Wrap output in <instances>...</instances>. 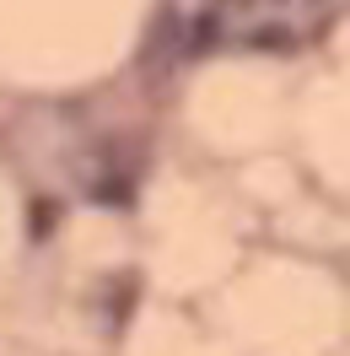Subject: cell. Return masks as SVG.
Here are the masks:
<instances>
[{"mask_svg": "<svg viewBox=\"0 0 350 356\" xmlns=\"http://www.w3.org/2000/svg\"><path fill=\"white\" fill-rule=\"evenodd\" d=\"M216 6H242V0H216Z\"/></svg>", "mask_w": 350, "mask_h": 356, "instance_id": "obj_5", "label": "cell"}, {"mask_svg": "<svg viewBox=\"0 0 350 356\" xmlns=\"http://www.w3.org/2000/svg\"><path fill=\"white\" fill-rule=\"evenodd\" d=\"M49 222H54V200L33 205V232H38V238H44V232H49Z\"/></svg>", "mask_w": 350, "mask_h": 356, "instance_id": "obj_4", "label": "cell"}, {"mask_svg": "<svg viewBox=\"0 0 350 356\" xmlns=\"http://www.w3.org/2000/svg\"><path fill=\"white\" fill-rule=\"evenodd\" d=\"M221 38V17L216 11H205V17H194V27H189V54H205V49Z\"/></svg>", "mask_w": 350, "mask_h": 356, "instance_id": "obj_1", "label": "cell"}, {"mask_svg": "<svg viewBox=\"0 0 350 356\" xmlns=\"http://www.w3.org/2000/svg\"><path fill=\"white\" fill-rule=\"evenodd\" d=\"M297 38H291V27H281V22H264V27H253L248 33V49H291Z\"/></svg>", "mask_w": 350, "mask_h": 356, "instance_id": "obj_2", "label": "cell"}, {"mask_svg": "<svg viewBox=\"0 0 350 356\" xmlns=\"http://www.w3.org/2000/svg\"><path fill=\"white\" fill-rule=\"evenodd\" d=\"M130 178H119V173H108L103 184H97V200H108V205H130Z\"/></svg>", "mask_w": 350, "mask_h": 356, "instance_id": "obj_3", "label": "cell"}]
</instances>
